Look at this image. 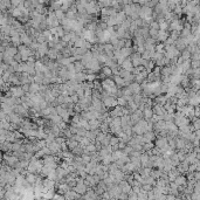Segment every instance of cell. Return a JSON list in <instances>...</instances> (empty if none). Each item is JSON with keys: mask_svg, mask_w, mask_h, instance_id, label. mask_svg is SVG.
<instances>
[{"mask_svg": "<svg viewBox=\"0 0 200 200\" xmlns=\"http://www.w3.org/2000/svg\"><path fill=\"white\" fill-rule=\"evenodd\" d=\"M102 74H103L104 77H110L113 74V68H110V67H103V68H102Z\"/></svg>", "mask_w": 200, "mask_h": 200, "instance_id": "cell-1", "label": "cell"}, {"mask_svg": "<svg viewBox=\"0 0 200 200\" xmlns=\"http://www.w3.org/2000/svg\"><path fill=\"white\" fill-rule=\"evenodd\" d=\"M96 151V146L94 144H88L87 146H86V152H95Z\"/></svg>", "mask_w": 200, "mask_h": 200, "instance_id": "cell-2", "label": "cell"}, {"mask_svg": "<svg viewBox=\"0 0 200 200\" xmlns=\"http://www.w3.org/2000/svg\"><path fill=\"white\" fill-rule=\"evenodd\" d=\"M96 76L94 74H87V80L89 82H93V81H95Z\"/></svg>", "mask_w": 200, "mask_h": 200, "instance_id": "cell-3", "label": "cell"}]
</instances>
